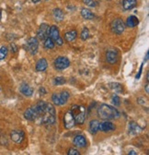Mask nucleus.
Here are the masks:
<instances>
[{"label": "nucleus", "mask_w": 149, "mask_h": 155, "mask_svg": "<svg viewBox=\"0 0 149 155\" xmlns=\"http://www.w3.org/2000/svg\"><path fill=\"white\" fill-rule=\"evenodd\" d=\"M80 36H81V39H82L83 41H86L87 38L89 37V29L85 28V29L82 31V32H81Z\"/></svg>", "instance_id": "obj_29"}, {"label": "nucleus", "mask_w": 149, "mask_h": 155, "mask_svg": "<svg viewBox=\"0 0 149 155\" xmlns=\"http://www.w3.org/2000/svg\"><path fill=\"white\" fill-rule=\"evenodd\" d=\"M138 23H139V20L135 16H130L126 20V26L129 27V28L135 27Z\"/></svg>", "instance_id": "obj_19"}, {"label": "nucleus", "mask_w": 149, "mask_h": 155, "mask_svg": "<svg viewBox=\"0 0 149 155\" xmlns=\"http://www.w3.org/2000/svg\"><path fill=\"white\" fill-rule=\"evenodd\" d=\"M40 0H32V2L33 3H38V2H40Z\"/></svg>", "instance_id": "obj_39"}, {"label": "nucleus", "mask_w": 149, "mask_h": 155, "mask_svg": "<svg viewBox=\"0 0 149 155\" xmlns=\"http://www.w3.org/2000/svg\"><path fill=\"white\" fill-rule=\"evenodd\" d=\"M35 109L38 112L39 116L40 117L42 116H43L45 114V107H46V103L43 101H39L37 103V104L35 105Z\"/></svg>", "instance_id": "obj_18"}, {"label": "nucleus", "mask_w": 149, "mask_h": 155, "mask_svg": "<svg viewBox=\"0 0 149 155\" xmlns=\"http://www.w3.org/2000/svg\"><path fill=\"white\" fill-rule=\"evenodd\" d=\"M45 113H48V114L52 116H55V108L52 103H46V107H45Z\"/></svg>", "instance_id": "obj_26"}, {"label": "nucleus", "mask_w": 149, "mask_h": 155, "mask_svg": "<svg viewBox=\"0 0 149 155\" xmlns=\"http://www.w3.org/2000/svg\"><path fill=\"white\" fill-rule=\"evenodd\" d=\"M44 47L46 49H53L55 47V42H53L50 37H47L45 40H44Z\"/></svg>", "instance_id": "obj_27"}, {"label": "nucleus", "mask_w": 149, "mask_h": 155, "mask_svg": "<svg viewBox=\"0 0 149 155\" xmlns=\"http://www.w3.org/2000/svg\"><path fill=\"white\" fill-rule=\"evenodd\" d=\"M64 125H65V128L66 129H70V128H73L74 125H76L74 117L71 111L65 113V115L64 116Z\"/></svg>", "instance_id": "obj_7"}, {"label": "nucleus", "mask_w": 149, "mask_h": 155, "mask_svg": "<svg viewBox=\"0 0 149 155\" xmlns=\"http://www.w3.org/2000/svg\"><path fill=\"white\" fill-rule=\"evenodd\" d=\"M137 5V0H123V8L124 10H130L135 8Z\"/></svg>", "instance_id": "obj_16"}, {"label": "nucleus", "mask_w": 149, "mask_h": 155, "mask_svg": "<svg viewBox=\"0 0 149 155\" xmlns=\"http://www.w3.org/2000/svg\"><path fill=\"white\" fill-rule=\"evenodd\" d=\"M65 83V80L63 77H57L55 79V85H62V84Z\"/></svg>", "instance_id": "obj_31"}, {"label": "nucleus", "mask_w": 149, "mask_h": 155, "mask_svg": "<svg viewBox=\"0 0 149 155\" xmlns=\"http://www.w3.org/2000/svg\"><path fill=\"white\" fill-rule=\"evenodd\" d=\"M106 58L107 61L110 63V64H115L118 61V55L116 53V51L114 50H109L106 54Z\"/></svg>", "instance_id": "obj_11"}, {"label": "nucleus", "mask_w": 149, "mask_h": 155, "mask_svg": "<svg viewBox=\"0 0 149 155\" xmlns=\"http://www.w3.org/2000/svg\"><path fill=\"white\" fill-rule=\"evenodd\" d=\"M146 80H149V73H147V75H146Z\"/></svg>", "instance_id": "obj_40"}, {"label": "nucleus", "mask_w": 149, "mask_h": 155, "mask_svg": "<svg viewBox=\"0 0 149 155\" xmlns=\"http://www.w3.org/2000/svg\"><path fill=\"white\" fill-rule=\"evenodd\" d=\"M0 14H1V11H0ZM0 19H1V17H0Z\"/></svg>", "instance_id": "obj_41"}, {"label": "nucleus", "mask_w": 149, "mask_h": 155, "mask_svg": "<svg viewBox=\"0 0 149 155\" xmlns=\"http://www.w3.org/2000/svg\"><path fill=\"white\" fill-rule=\"evenodd\" d=\"M99 122L98 120H92L89 123V131L91 134H96L99 131Z\"/></svg>", "instance_id": "obj_20"}, {"label": "nucleus", "mask_w": 149, "mask_h": 155, "mask_svg": "<svg viewBox=\"0 0 149 155\" xmlns=\"http://www.w3.org/2000/svg\"><path fill=\"white\" fill-rule=\"evenodd\" d=\"M6 55H8V48L6 46H2L0 48V60L4 59L6 56Z\"/></svg>", "instance_id": "obj_30"}, {"label": "nucleus", "mask_w": 149, "mask_h": 155, "mask_svg": "<svg viewBox=\"0 0 149 155\" xmlns=\"http://www.w3.org/2000/svg\"><path fill=\"white\" fill-rule=\"evenodd\" d=\"M111 28L112 32L116 33V34H121L124 32L125 26L123 22L121 19H115L112 20V22L111 24Z\"/></svg>", "instance_id": "obj_3"}, {"label": "nucleus", "mask_w": 149, "mask_h": 155, "mask_svg": "<svg viewBox=\"0 0 149 155\" xmlns=\"http://www.w3.org/2000/svg\"><path fill=\"white\" fill-rule=\"evenodd\" d=\"M39 42L38 39L35 37H31L27 42V50L31 55H35L38 51Z\"/></svg>", "instance_id": "obj_5"}, {"label": "nucleus", "mask_w": 149, "mask_h": 155, "mask_svg": "<svg viewBox=\"0 0 149 155\" xmlns=\"http://www.w3.org/2000/svg\"><path fill=\"white\" fill-rule=\"evenodd\" d=\"M56 42V44H58V45H62L63 44H64V42H63V39L61 38V37H58L57 38V40L55 41Z\"/></svg>", "instance_id": "obj_36"}, {"label": "nucleus", "mask_w": 149, "mask_h": 155, "mask_svg": "<svg viewBox=\"0 0 149 155\" xmlns=\"http://www.w3.org/2000/svg\"><path fill=\"white\" fill-rule=\"evenodd\" d=\"M81 16L86 19H92L94 18V14L89 9H81Z\"/></svg>", "instance_id": "obj_23"}, {"label": "nucleus", "mask_w": 149, "mask_h": 155, "mask_svg": "<svg viewBox=\"0 0 149 155\" xmlns=\"http://www.w3.org/2000/svg\"><path fill=\"white\" fill-rule=\"evenodd\" d=\"M49 37H50L53 42H55V41L57 40V38L60 37V35H59V30H58V28H57L55 25L50 26Z\"/></svg>", "instance_id": "obj_15"}, {"label": "nucleus", "mask_w": 149, "mask_h": 155, "mask_svg": "<svg viewBox=\"0 0 149 155\" xmlns=\"http://www.w3.org/2000/svg\"><path fill=\"white\" fill-rule=\"evenodd\" d=\"M19 90H20V93L25 96H31L33 93V89L26 83H23L22 85L20 86Z\"/></svg>", "instance_id": "obj_17"}, {"label": "nucleus", "mask_w": 149, "mask_h": 155, "mask_svg": "<svg viewBox=\"0 0 149 155\" xmlns=\"http://www.w3.org/2000/svg\"><path fill=\"white\" fill-rule=\"evenodd\" d=\"M74 144L78 148H84L87 145V141L84 136L82 135H77L74 138Z\"/></svg>", "instance_id": "obj_13"}, {"label": "nucleus", "mask_w": 149, "mask_h": 155, "mask_svg": "<svg viewBox=\"0 0 149 155\" xmlns=\"http://www.w3.org/2000/svg\"><path fill=\"white\" fill-rule=\"evenodd\" d=\"M83 2L85 5L91 6V8H94V6H96V5H97V3L95 2L94 0H83Z\"/></svg>", "instance_id": "obj_32"}, {"label": "nucleus", "mask_w": 149, "mask_h": 155, "mask_svg": "<svg viewBox=\"0 0 149 155\" xmlns=\"http://www.w3.org/2000/svg\"><path fill=\"white\" fill-rule=\"evenodd\" d=\"M69 96H70L69 93H68V91H66V90L63 91L62 93H60L59 94V103H60V105L65 104L67 102V100H68Z\"/></svg>", "instance_id": "obj_24"}, {"label": "nucleus", "mask_w": 149, "mask_h": 155, "mask_svg": "<svg viewBox=\"0 0 149 155\" xmlns=\"http://www.w3.org/2000/svg\"><path fill=\"white\" fill-rule=\"evenodd\" d=\"M112 103H113V104L115 105V106H119L120 105V98L117 96V95H114L113 97H112Z\"/></svg>", "instance_id": "obj_34"}, {"label": "nucleus", "mask_w": 149, "mask_h": 155, "mask_svg": "<svg viewBox=\"0 0 149 155\" xmlns=\"http://www.w3.org/2000/svg\"><path fill=\"white\" fill-rule=\"evenodd\" d=\"M53 18H55L57 22H61V20L64 19V17H65L64 12L60 9H55L53 11Z\"/></svg>", "instance_id": "obj_21"}, {"label": "nucleus", "mask_w": 149, "mask_h": 155, "mask_svg": "<svg viewBox=\"0 0 149 155\" xmlns=\"http://www.w3.org/2000/svg\"><path fill=\"white\" fill-rule=\"evenodd\" d=\"M49 31L50 26L46 23H43L40 26L39 30L37 32V36L40 40H45L47 37H49Z\"/></svg>", "instance_id": "obj_6"}, {"label": "nucleus", "mask_w": 149, "mask_h": 155, "mask_svg": "<svg viewBox=\"0 0 149 155\" xmlns=\"http://www.w3.org/2000/svg\"><path fill=\"white\" fill-rule=\"evenodd\" d=\"M98 116L104 120H111L118 118L120 116V113L115 107L103 103L98 108Z\"/></svg>", "instance_id": "obj_1"}, {"label": "nucleus", "mask_w": 149, "mask_h": 155, "mask_svg": "<svg viewBox=\"0 0 149 155\" xmlns=\"http://www.w3.org/2000/svg\"><path fill=\"white\" fill-rule=\"evenodd\" d=\"M47 67H48V63H47V60L45 58H40L36 63V70L39 72L44 71Z\"/></svg>", "instance_id": "obj_14"}, {"label": "nucleus", "mask_w": 149, "mask_h": 155, "mask_svg": "<svg viewBox=\"0 0 149 155\" xmlns=\"http://www.w3.org/2000/svg\"><path fill=\"white\" fill-rule=\"evenodd\" d=\"M109 86L111 90H115V93H120V91H121V85L120 83H110Z\"/></svg>", "instance_id": "obj_28"}, {"label": "nucleus", "mask_w": 149, "mask_h": 155, "mask_svg": "<svg viewBox=\"0 0 149 155\" xmlns=\"http://www.w3.org/2000/svg\"><path fill=\"white\" fill-rule=\"evenodd\" d=\"M67 154L68 155H79V151L76 149H73V148H71V149L68 150V152H67Z\"/></svg>", "instance_id": "obj_35"}, {"label": "nucleus", "mask_w": 149, "mask_h": 155, "mask_svg": "<svg viewBox=\"0 0 149 155\" xmlns=\"http://www.w3.org/2000/svg\"><path fill=\"white\" fill-rule=\"evenodd\" d=\"M115 129V126L109 122V121H105L103 123H99V130L102 131V132H108V131H111Z\"/></svg>", "instance_id": "obj_12"}, {"label": "nucleus", "mask_w": 149, "mask_h": 155, "mask_svg": "<svg viewBox=\"0 0 149 155\" xmlns=\"http://www.w3.org/2000/svg\"><path fill=\"white\" fill-rule=\"evenodd\" d=\"M129 154H133V155H136L137 153L135 152L134 151H129Z\"/></svg>", "instance_id": "obj_38"}, {"label": "nucleus", "mask_w": 149, "mask_h": 155, "mask_svg": "<svg viewBox=\"0 0 149 155\" xmlns=\"http://www.w3.org/2000/svg\"><path fill=\"white\" fill-rule=\"evenodd\" d=\"M42 117V123L44 125H53L55 123V116H52L48 113H45L43 116H40Z\"/></svg>", "instance_id": "obj_10"}, {"label": "nucleus", "mask_w": 149, "mask_h": 155, "mask_svg": "<svg viewBox=\"0 0 149 155\" xmlns=\"http://www.w3.org/2000/svg\"><path fill=\"white\" fill-rule=\"evenodd\" d=\"M10 138L14 142L20 143L24 138V133L21 130H13L10 134Z\"/></svg>", "instance_id": "obj_9"}, {"label": "nucleus", "mask_w": 149, "mask_h": 155, "mask_svg": "<svg viewBox=\"0 0 149 155\" xmlns=\"http://www.w3.org/2000/svg\"><path fill=\"white\" fill-rule=\"evenodd\" d=\"M69 66H70V61L68 58L65 57V56H59L55 61V67L58 70L65 69Z\"/></svg>", "instance_id": "obj_4"}, {"label": "nucleus", "mask_w": 149, "mask_h": 155, "mask_svg": "<svg viewBox=\"0 0 149 155\" xmlns=\"http://www.w3.org/2000/svg\"><path fill=\"white\" fill-rule=\"evenodd\" d=\"M52 101L53 102V103H55V104L60 105V103H59V94L53 93V96H52Z\"/></svg>", "instance_id": "obj_33"}, {"label": "nucleus", "mask_w": 149, "mask_h": 155, "mask_svg": "<svg viewBox=\"0 0 149 155\" xmlns=\"http://www.w3.org/2000/svg\"><path fill=\"white\" fill-rule=\"evenodd\" d=\"M129 130H130V133H132V134H137V133L141 132V128L134 122H131L130 123Z\"/></svg>", "instance_id": "obj_25"}, {"label": "nucleus", "mask_w": 149, "mask_h": 155, "mask_svg": "<svg viewBox=\"0 0 149 155\" xmlns=\"http://www.w3.org/2000/svg\"><path fill=\"white\" fill-rule=\"evenodd\" d=\"M72 114L74 117L76 124H83L86 119V109L83 106L74 105L72 108Z\"/></svg>", "instance_id": "obj_2"}, {"label": "nucleus", "mask_w": 149, "mask_h": 155, "mask_svg": "<svg viewBox=\"0 0 149 155\" xmlns=\"http://www.w3.org/2000/svg\"><path fill=\"white\" fill-rule=\"evenodd\" d=\"M145 91H146V93H149V87H148V84H146V85H145Z\"/></svg>", "instance_id": "obj_37"}, {"label": "nucleus", "mask_w": 149, "mask_h": 155, "mask_svg": "<svg viewBox=\"0 0 149 155\" xmlns=\"http://www.w3.org/2000/svg\"><path fill=\"white\" fill-rule=\"evenodd\" d=\"M24 117L27 119V120L34 121V120H36V119H37L38 117H40V116H39V114H38V112L36 111L35 107L33 106V107L28 108V109H27V110L25 111V113H24Z\"/></svg>", "instance_id": "obj_8"}, {"label": "nucleus", "mask_w": 149, "mask_h": 155, "mask_svg": "<svg viewBox=\"0 0 149 155\" xmlns=\"http://www.w3.org/2000/svg\"><path fill=\"white\" fill-rule=\"evenodd\" d=\"M77 31L72 30V31L67 32L65 34V41H67V42H72V41H74V39L77 38Z\"/></svg>", "instance_id": "obj_22"}]
</instances>
